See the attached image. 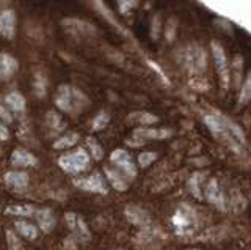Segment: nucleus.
I'll return each instance as SVG.
<instances>
[{
  "label": "nucleus",
  "instance_id": "8",
  "mask_svg": "<svg viewBox=\"0 0 251 250\" xmlns=\"http://www.w3.org/2000/svg\"><path fill=\"white\" fill-rule=\"evenodd\" d=\"M110 161L116 167V170H120L127 179H133L137 176V167L133 164L130 154L126 150H115L110 154Z\"/></svg>",
  "mask_w": 251,
  "mask_h": 250
},
{
  "label": "nucleus",
  "instance_id": "29",
  "mask_svg": "<svg viewBox=\"0 0 251 250\" xmlns=\"http://www.w3.org/2000/svg\"><path fill=\"white\" fill-rule=\"evenodd\" d=\"M46 124L50 129H53V131H58V129H61L63 126H65L63 121H61V116L57 112H53V111L47 112V115H46Z\"/></svg>",
  "mask_w": 251,
  "mask_h": 250
},
{
  "label": "nucleus",
  "instance_id": "32",
  "mask_svg": "<svg viewBox=\"0 0 251 250\" xmlns=\"http://www.w3.org/2000/svg\"><path fill=\"white\" fill-rule=\"evenodd\" d=\"M155 159H157V153H154V151L141 153V154L138 156V166H140L141 168H146V167L151 166V164H152Z\"/></svg>",
  "mask_w": 251,
  "mask_h": 250
},
{
  "label": "nucleus",
  "instance_id": "5",
  "mask_svg": "<svg viewBox=\"0 0 251 250\" xmlns=\"http://www.w3.org/2000/svg\"><path fill=\"white\" fill-rule=\"evenodd\" d=\"M210 51H212V57H214V63H215L217 74L220 77V82L223 83V88L227 90V87H229V65H227L225 49L222 48V44L212 41Z\"/></svg>",
  "mask_w": 251,
  "mask_h": 250
},
{
  "label": "nucleus",
  "instance_id": "4",
  "mask_svg": "<svg viewBox=\"0 0 251 250\" xmlns=\"http://www.w3.org/2000/svg\"><path fill=\"white\" fill-rule=\"evenodd\" d=\"M58 166L61 170H65L66 173L71 175H77L82 173L86 168L90 167V154L86 153L83 148H78V150L61 156L58 159Z\"/></svg>",
  "mask_w": 251,
  "mask_h": 250
},
{
  "label": "nucleus",
  "instance_id": "28",
  "mask_svg": "<svg viewBox=\"0 0 251 250\" xmlns=\"http://www.w3.org/2000/svg\"><path fill=\"white\" fill-rule=\"evenodd\" d=\"M86 145H88L94 161H100L102 158H104V148L100 146V143L94 137H88V139H86Z\"/></svg>",
  "mask_w": 251,
  "mask_h": 250
},
{
  "label": "nucleus",
  "instance_id": "17",
  "mask_svg": "<svg viewBox=\"0 0 251 250\" xmlns=\"http://www.w3.org/2000/svg\"><path fill=\"white\" fill-rule=\"evenodd\" d=\"M11 164L14 167H35L38 159L24 148H16L11 154Z\"/></svg>",
  "mask_w": 251,
  "mask_h": 250
},
{
  "label": "nucleus",
  "instance_id": "10",
  "mask_svg": "<svg viewBox=\"0 0 251 250\" xmlns=\"http://www.w3.org/2000/svg\"><path fill=\"white\" fill-rule=\"evenodd\" d=\"M74 184H75V187H78V189L86 191V192H93V194H102V195H105L108 192L104 178H102L99 173H93V175L86 176V178L75 179Z\"/></svg>",
  "mask_w": 251,
  "mask_h": 250
},
{
  "label": "nucleus",
  "instance_id": "24",
  "mask_svg": "<svg viewBox=\"0 0 251 250\" xmlns=\"http://www.w3.org/2000/svg\"><path fill=\"white\" fill-rule=\"evenodd\" d=\"M127 121L129 123H137V124H154L159 121L155 115L149 113V112H133L127 116Z\"/></svg>",
  "mask_w": 251,
  "mask_h": 250
},
{
  "label": "nucleus",
  "instance_id": "14",
  "mask_svg": "<svg viewBox=\"0 0 251 250\" xmlns=\"http://www.w3.org/2000/svg\"><path fill=\"white\" fill-rule=\"evenodd\" d=\"M124 214H126V219H127L132 225L141 226V228L152 223L151 216H149L148 211L138 205H127L124 209Z\"/></svg>",
  "mask_w": 251,
  "mask_h": 250
},
{
  "label": "nucleus",
  "instance_id": "23",
  "mask_svg": "<svg viewBox=\"0 0 251 250\" xmlns=\"http://www.w3.org/2000/svg\"><path fill=\"white\" fill-rule=\"evenodd\" d=\"M14 226H16V230H18V233L22 234V236L28 241H33L38 238V228L33 223H30L27 221H16Z\"/></svg>",
  "mask_w": 251,
  "mask_h": 250
},
{
  "label": "nucleus",
  "instance_id": "39",
  "mask_svg": "<svg viewBox=\"0 0 251 250\" xmlns=\"http://www.w3.org/2000/svg\"><path fill=\"white\" fill-rule=\"evenodd\" d=\"M65 249H68V250H75V249H77L75 241H74L73 238H68V239L65 241Z\"/></svg>",
  "mask_w": 251,
  "mask_h": 250
},
{
  "label": "nucleus",
  "instance_id": "9",
  "mask_svg": "<svg viewBox=\"0 0 251 250\" xmlns=\"http://www.w3.org/2000/svg\"><path fill=\"white\" fill-rule=\"evenodd\" d=\"M65 219H66V223L69 226V230L74 233L75 239L83 242V244H86V242L91 239V231L88 228V225L85 223L82 216H78L75 213H66Z\"/></svg>",
  "mask_w": 251,
  "mask_h": 250
},
{
  "label": "nucleus",
  "instance_id": "36",
  "mask_svg": "<svg viewBox=\"0 0 251 250\" xmlns=\"http://www.w3.org/2000/svg\"><path fill=\"white\" fill-rule=\"evenodd\" d=\"M0 118H2L5 123H11L13 121V116H11L10 111L6 109V106L3 104L2 99H0Z\"/></svg>",
  "mask_w": 251,
  "mask_h": 250
},
{
  "label": "nucleus",
  "instance_id": "41",
  "mask_svg": "<svg viewBox=\"0 0 251 250\" xmlns=\"http://www.w3.org/2000/svg\"><path fill=\"white\" fill-rule=\"evenodd\" d=\"M188 250H198V249H188Z\"/></svg>",
  "mask_w": 251,
  "mask_h": 250
},
{
  "label": "nucleus",
  "instance_id": "30",
  "mask_svg": "<svg viewBox=\"0 0 251 250\" xmlns=\"http://www.w3.org/2000/svg\"><path fill=\"white\" fill-rule=\"evenodd\" d=\"M110 121V115L107 112H99L93 120V131H102L104 128H107V124Z\"/></svg>",
  "mask_w": 251,
  "mask_h": 250
},
{
  "label": "nucleus",
  "instance_id": "2",
  "mask_svg": "<svg viewBox=\"0 0 251 250\" xmlns=\"http://www.w3.org/2000/svg\"><path fill=\"white\" fill-rule=\"evenodd\" d=\"M55 104L63 112L77 113L88 106V99L80 90L71 87V85H60L57 95H55Z\"/></svg>",
  "mask_w": 251,
  "mask_h": 250
},
{
  "label": "nucleus",
  "instance_id": "18",
  "mask_svg": "<svg viewBox=\"0 0 251 250\" xmlns=\"http://www.w3.org/2000/svg\"><path fill=\"white\" fill-rule=\"evenodd\" d=\"M204 186H206V175L201 173V171H196V173L188 178L187 187L195 198L201 200L204 197Z\"/></svg>",
  "mask_w": 251,
  "mask_h": 250
},
{
  "label": "nucleus",
  "instance_id": "16",
  "mask_svg": "<svg viewBox=\"0 0 251 250\" xmlns=\"http://www.w3.org/2000/svg\"><path fill=\"white\" fill-rule=\"evenodd\" d=\"M16 33V14L13 10H5L0 13V35L11 40Z\"/></svg>",
  "mask_w": 251,
  "mask_h": 250
},
{
  "label": "nucleus",
  "instance_id": "21",
  "mask_svg": "<svg viewBox=\"0 0 251 250\" xmlns=\"http://www.w3.org/2000/svg\"><path fill=\"white\" fill-rule=\"evenodd\" d=\"M105 176H107V179H108V183L112 184L113 189L121 191V192L127 191V187H129V184H127V178H126L120 170L105 167Z\"/></svg>",
  "mask_w": 251,
  "mask_h": 250
},
{
  "label": "nucleus",
  "instance_id": "25",
  "mask_svg": "<svg viewBox=\"0 0 251 250\" xmlns=\"http://www.w3.org/2000/svg\"><path fill=\"white\" fill-rule=\"evenodd\" d=\"M78 142V134L75 132H69V134L60 137L57 142H53V148L55 150H66V148L74 146Z\"/></svg>",
  "mask_w": 251,
  "mask_h": 250
},
{
  "label": "nucleus",
  "instance_id": "33",
  "mask_svg": "<svg viewBox=\"0 0 251 250\" xmlns=\"http://www.w3.org/2000/svg\"><path fill=\"white\" fill-rule=\"evenodd\" d=\"M6 244H8V250H21L22 247L21 239L11 230H6Z\"/></svg>",
  "mask_w": 251,
  "mask_h": 250
},
{
  "label": "nucleus",
  "instance_id": "13",
  "mask_svg": "<svg viewBox=\"0 0 251 250\" xmlns=\"http://www.w3.org/2000/svg\"><path fill=\"white\" fill-rule=\"evenodd\" d=\"M185 65L188 69L196 73H202L206 69V54L198 46H190L185 51Z\"/></svg>",
  "mask_w": 251,
  "mask_h": 250
},
{
  "label": "nucleus",
  "instance_id": "37",
  "mask_svg": "<svg viewBox=\"0 0 251 250\" xmlns=\"http://www.w3.org/2000/svg\"><path fill=\"white\" fill-rule=\"evenodd\" d=\"M159 32H160V18L155 16L152 19V32H151V36L154 38V40L159 38Z\"/></svg>",
  "mask_w": 251,
  "mask_h": 250
},
{
  "label": "nucleus",
  "instance_id": "11",
  "mask_svg": "<svg viewBox=\"0 0 251 250\" xmlns=\"http://www.w3.org/2000/svg\"><path fill=\"white\" fill-rule=\"evenodd\" d=\"M137 242H138V246H141L143 249H152V250L154 249H160L162 234L151 223V225L143 226V228H141V231L138 233Z\"/></svg>",
  "mask_w": 251,
  "mask_h": 250
},
{
  "label": "nucleus",
  "instance_id": "27",
  "mask_svg": "<svg viewBox=\"0 0 251 250\" xmlns=\"http://www.w3.org/2000/svg\"><path fill=\"white\" fill-rule=\"evenodd\" d=\"M6 214H14V216H24V217H30L35 214V208L30 205H14V206H8L5 209Z\"/></svg>",
  "mask_w": 251,
  "mask_h": 250
},
{
  "label": "nucleus",
  "instance_id": "12",
  "mask_svg": "<svg viewBox=\"0 0 251 250\" xmlns=\"http://www.w3.org/2000/svg\"><path fill=\"white\" fill-rule=\"evenodd\" d=\"M63 27H65L69 33H74L77 36H93L96 35V27L90 22L82 21V19H75V18H68L63 19Z\"/></svg>",
  "mask_w": 251,
  "mask_h": 250
},
{
  "label": "nucleus",
  "instance_id": "3",
  "mask_svg": "<svg viewBox=\"0 0 251 250\" xmlns=\"http://www.w3.org/2000/svg\"><path fill=\"white\" fill-rule=\"evenodd\" d=\"M173 226L175 231L179 236H187L198 230V213L188 205H182L176 209V213L173 214Z\"/></svg>",
  "mask_w": 251,
  "mask_h": 250
},
{
  "label": "nucleus",
  "instance_id": "20",
  "mask_svg": "<svg viewBox=\"0 0 251 250\" xmlns=\"http://www.w3.org/2000/svg\"><path fill=\"white\" fill-rule=\"evenodd\" d=\"M35 217H36L38 225H39V228H41L43 233H50L52 231V228L55 226V217H53L52 211L49 208L35 211Z\"/></svg>",
  "mask_w": 251,
  "mask_h": 250
},
{
  "label": "nucleus",
  "instance_id": "1",
  "mask_svg": "<svg viewBox=\"0 0 251 250\" xmlns=\"http://www.w3.org/2000/svg\"><path fill=\"white\" fill-rule=\"evenodd\" d=\"M204 123L210 129V132L215 137L222 139L225 143H227L234 151H242V148L245 146V136L243 131L232 123L229 118H226L223 115H206L204 116Z\"/></svg>",
  "mask_w": 251,
  "mask_h": 250
},
{
  "label": "nucleus",
  "instance_id": "22",
  "mask_svg": "<svg viewBox=\"0 0 251 250\" xmlns=\"http://www.w3.org/2000/svg\"><path fill=\"white\" fill-rule=\"evenodd\" d=\"M5 104L8 109H11L13 112H24L25 111V99L18 91L8 93L5 96Z\"/></svg>",
  "mask_w": 251,
  "mask_h": 250
},
{
  "label": "nucleus",
  "instance_id": "35",
  "mask_svg": "<svg viewBox=\"0 0 251 250\" xmlns=\"http://www.w3.org/2000/svg\"><path fill=\"white\" fill-rule=\"evenodd\" d=\"M232 71H234V77H235V82H237L239 79H240V73H242V66H243V60H242V57L240 56H237L234 58V61H232Z\"/></svg>",
  "mask_w": 251,
  "mask_h": 250
},
{
  "label": "nucleus",
  "instance_id": "6",
  "mask_svg": "<svg viewBox=\"0 0 251 250\" xmlns=\"http://www.w3.org/2000/svg\"><path fill=\"white\" fill-rule=\"evenodd\" d=\"M173 136V131L167 128H160V129H152V128H138L133 131V139L127 140L129 145L133 146H140L143 145L146 140H163Z\"/></svg>",
  "mask_w": 251,
  "mask_h": 250
},
{
  "label": "nucleus",
  "instance_id": "34",
  "mask_svg": "<svg viewBox=\"0 0 251 250\" xmlns=\"http://www.w3.org/2000/svg\"><path fill=\"white\" fill-rule=\"evenodd\" d=\"M118 6L123 14H129L137 6V0H118Z\"/></svg>",
  "mask_w": 251,
  "mask_h": 250
},
{
  "label": "nucleus",
  "instance_id": "31",
  "mask_svg": "<svg viewBox=\"0 0 251 250\" xmlns=\"http://www.w3.org/2000/svg\"><path fill=\"white\" fill-rule=\"evenodd\" d=\"M33 88H35V93H36L38 98H44L46 88H47V81H46V77L41 73H38L35 76V85H33Z\"/></svg>",
  "mask_w": 251,
  "mask_h": 250
},
{
  "label": "nucleus",
  "instance_id": "26",
  "mask_svg": "<svg viewBox=\"0 0 251 250\" xmlns=\"http://www.w3.org/2000/svg\"><path fill=\"white\" fill-rule=\"evenodd\" d=\"M251 101V71L247 74V79L243 82L240 93H239V106H245Z\"/></svg>",
  "mask_w": 251,
  "mask_h": 250
},
{
  "label": "nucleus",
  "instance_id": "19",
  "mask_svg": "<svg viewBox=\"0 0 251 250\" xmlns=\"http://www.w3.org/2000/svg\"><path fill=\"white\" fill-rule=\"evenodd\" d=\"M18 60L8 54L0 52V79H8L18 71Z\"/></svg>",
  "mask_w": 251,
  "mask_h": 250
},
{
  "label": "nucleus",
  "instance_id": "40",
  "mask_svg": "<svg viewBox=\"0 0 251 250\" xmlns=\"http://www.w3.org/2000/svg\"><path fill=\"white\" fill-rule=\"evenodd\" d=\"M6 2H10V0H0V3H6Z\"/></svg>",
  "mask_w": 251,
  "mask_h": 250
},
{
  "label": "nucleus",
  "instance_id": "7",
  "mask_svg": "<svg viewBox=\"0 0 251 250\" xmlns=\"http://www.w3.org/2000/svg\"><path fill=\"white\" fill-rule=\"evenodd\" d=\"M204 197L207 198L209 203H212L218 211H226L227 209V198L225 192L220 187L218 179L210 178L206 181V186H204Z\"/></svg>",
  "mask_w": 251,
  "mask_h": 250
},
{
  "label": "nucleus",
  "instance_id": "38",
  "mask_svg": "<svg viewBox=\"0 0 251 250\" xmlns=\"http://www.w3.org/2000/svg\"><path fill=\"white\" fill-rule=\"evenodd\" d=\"M8 139H10V131H8L5 124L0 121V140H8Z\"/></svg>",
  "mask_w": 251,
  "mask_h": 250
},
{
  "label": "nucleus",
  "instance_id": "15",
  "mask_svg": "<svg viewBox=\"0 0 251 250\" xmlns=\"http://www.w3.org/2000/svg\"><path fill=\"white\" fill-rule=\"evenodd\" d=\"M3 179L6 187L13 192H22L28 186V175L25 171H8Z\"/></svg>",
  "mask_w": 251,
  "mask_h": 250
}]
</instances>
